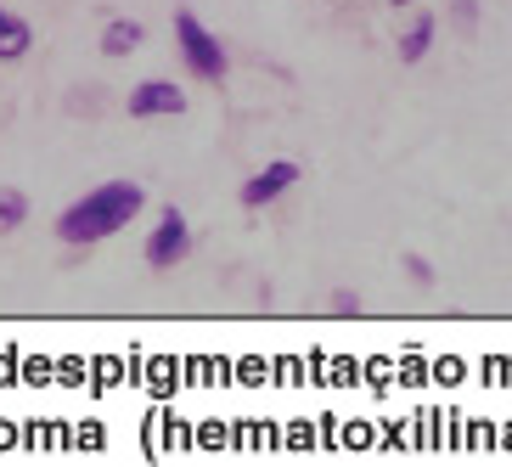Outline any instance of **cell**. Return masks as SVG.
Here are the masks:
<instances>
[{"mask_svg":"<svg viewBox=\"0 0 512 467\" xmlns=\"http://www.w3.org/2000/svg\"><path fill=\"white\" fill-rule=\"evenodd\" d=\"M186 254H192V226H186L181 209H164L158 226H152V237H147V265L152 271H175Z\"/></svg>","mask_w":512,"mask_h":467,"instance_id":"3957f363","label":"cell"},{"mask_svg":"<svg viewBox=\"0 0 512 467\" xmlns=\"http://www.w3.org/2000/svg\"><path fill=\"white\" fill-rule=\"evenodd\" d=\"M23 220H29V192H17V186H0V237L23 231Z\"/></svg>","mask_w":512,"mask_h":467,"instance_id":"9c48e42d","label":"cell"},{"mask_svg":"<svg viewBox=\"0 0 512 467\" xmlns=\"http://www.w3.org/2000/svg\"><path fill=\"white\" fill-rule=\"evenodd\" d=\"M332 316H361V299L355 293H332Z\"/></svg>","mask_w":512,"mask_h":467,"instance_id":"7c38bea8","label":"cell"},{"mask_svg":"<svg viewBox=\"0 0 512 467\" xmlns=\"http://www.w3.org/2000/svg\"><path fill=\"white\" fill-rule=\"evenodd\" d=\"M141 209H147V192L136 181H102L57 214V237L68 248H96V242L119 237Z\"/></svg>","mask_w":512,"mask_h":467,"instance_id":"6da1fadb","label":"cell"},{"mask_svg":"<svg viewBox=\"0 0 512 467\" xmlns=\"http://www.w3.org/2000/svg\"><path fill=\"white\" fill-rule=\"evenodd\" d=\"M34 51V29H29V17H17L0 6V62H23Z\"/></svg>","mask_w":512,"mask_h":467,"instance_id":"ba28073f","label":"cell"},{"mask_svg":"<svg viewBox=\"0 0 512 467\" xmlns=\"http://www.w3.org/2000/svg\"><path fill=\"white\" fill-rule=\"evenodd\" d=\"M147 46V23H136V17H107V29H102V57H130V51H141Z\"/></svg>","mask_w":512,"mask_h":467,"instance_id":"52a82bcc","label":"cell"},{"mask_svg":"<svg viewBox=\"0 0 512 467\" xmlns=\"http://www.w3.org/2000/svg\"><path fill=\"white\" fill-rule=\"evenodd\" d=\"M293 186H299V164H293V158H276V164H265L259 169V175H248V181H242V209H271L276 197L282 192H293Z\"/></svg>","mask_w":512,"mask_h":467,"instance_id":"5b68a950","label":"cell"},{"mask_svg":"<svg viewBox=\"0 0 512 467\" xmlns=\"http://www.w3.org/2000/svg\"><path fill=\"white\" fill-rule=\"evenodd\" d=\"M389 6H394V12H411V6H417V0H389Z\"/></svg>","mask_w":512,"mask_h":467,"instance_id":"4fadbf2b","label":"cell"},{"mask_svg":"<svg viewBox=\"0 0 512 467\" xmlns=\"http://www.w3.org/2000/svg\"><path fill=\"white\" fill-rule=\"evenodd\" d=\"M406 276H411L417 287H434V265H428L422 254H406Z\"/></svg>","mask_w":512,"mask_h":467,"instance_id":"8fae6325","label":"cell"},{"mask_svg":"<svg viewBox=\"0 0 512 467\" xmlns=\"http://www.w3.org/2000/svg\"><path fill=\"white\" fill-rule=\"evenodd\" d=\"M175 46H181V62L192 68L197 79H203V85H226L231 57H226V46L203 29V17H197L192 6H181V12H175Z\"/></svg>","mask_w":512,"mask_h":467,"instance_id":"7a4b0ae2","label":"cell"},{"mask_svg":"<svg viewBox=\"0 0 512 467\" xmlns=\"http://www.w3.org/2000/svg\"><path fill=\"white\" fill-rule=\"evenodd\" d=\"M124 107H130V119H181L186 91L175 85V79H141Z\"/></svg>","mask_w":512,"mask_h":467,"instance_id":"277c9868","label":"cell"},{"mask_svg":"<svg viewBox=\"0 0 512 467\" xmlns=\"http://www.w3.org/2000/svg\"><path fill=\"white\" fill-rule=\"evenodd\" d=\"M434 34H439V17L434 12H411V23L400 29V46H394V51H400V62L417 68V62L434 51Z\"/></svg>","mask_w":512,"mask_h":467,"instance_id":"8992f818","label":"cell"},{"mask_svg":"<svg viewBox=\"0 0 512 467\" xmlns=\"http://www.w3.org/2000/svg\"><path fill=\"white\" fill-rule=\"evenodd\" d=\"M451 23L462 34H473V29H479V0H451Z\"/></svg>","mask_w":512,"mask_h":467,"instance_id":"30bf717a","label":"cell"}]
</instances>
